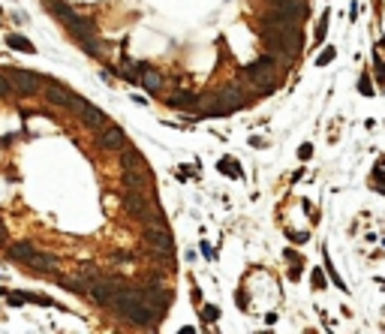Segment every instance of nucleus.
<instances>
[{
    "label": "nucleus",
    "instance_id": "nucleus-2",
    "mask_svg": "<svg viewBox=\"0 0 385 334\" xmlns=\"http://www.w3.org/2000/svg\"><path fill=\"white\" fill-rule=\"evenodd\" d=\"M78 120H81V127H84V130H94V133H99L102 127L109 124V118L102 115V112L96 109V105H91V102H84V105H81Z\"/></svg>",
    "mask_w": 385,
    "mask_h": 334
},
{
    "label": "nucleus",
    "instance_id": "nucleus-5",
    "mask_svg": "<svg viewBox=\"0 0 385 334\" xmlns=\"http://www.w3.org/2000/svg\"><path fill=\"white\" fill-rule=\"evenodd\" d=\"M6 45L15 48V51H24V55H33V51H37V45H33L30 39H24L21 33H9V37H6Z\"/></svg>",
    "mask_w": 385,
    "mask_h": 334
},
{
    "label": "nucleus",
    "instance_id": "nucleus-7",
    "mask_svg": "<svg viewBox=\"0 0 385 334\" xmlns=\"http://www.w3.org/2000/svg\"><path fill=\"white\" fill-rule=\"evenodd\" d=\"M9 94H15V91H12V81L6 79V73H3V69H0V99H6Z\"/></svg>",
    "mask_w": 385,
    "mask_h": 334
},
{
    "label": "nucleus",
    "instance_id": "nucleus-11",
    "mask_svg": "<svg viewBox=\"0 0 385 334\" xmlns=\"http://www.w3.org/2000/svg\"><path fill=\"white\" fill-rule=\"evenodd\" d=\"M310 154H313V145H301V151H298L301 160H310Z\"/></svg>",
    "mask_w": 385,
    "mask_h": 334
},
{
    "label": "nucleus",
    "instance_id": "nucleus-10",
    "mask_svg": "<svg viewBox=\"0 0 385 334\" xmlns=\"http://www.w3.org/2000/svg\"><path fill=\"white\" fill-rule=\"evenodd\" d=\"M313 286H316V289H325V280H322L319 271H313Z\"/></svg>",
    "mask_w": 385,
    "mask_h": 334
},
{
    "label": "nucleus",
    "instance_id": "nucleus-3",
    "mask_svg": "<svg viewBox=\"0 0 385 334\" xmlns=\"http://www.w3.org/2000/svg\"><path fill=\"white\" fill-rule=\"evenodd\" d=\"M27 265H30L33 271H42V274H55L60 262H58V256H51V253H42V250H37V253L30 256V262H27Z\"/></svg>",
    "mask_w": 385,
    "mask_h": 334
},
{
    "label": "nucleus",
    "instance_id": "nucleus-9",
    "mask_svg": "<svg viewBox=\"0 0 385 334\" xmlns=\"http://www.w3.org/2000/svg\"><path fill=\"white\" fill-rule=\"evenodd\" d=\"M331 58H334V48H325V51H322V58H319L316 63H319V66H325V63H328Z\"/></svg>",
    "mask_w": 385,
    "mask_h": 334
},
{
    "label": "nucleus",
    "instance_id": "nucleus-8",
    "mask_svg": "<svg viewBox=\"0 0 385 334\" xmlns=\"http://www.w3.org/2000/svg\"><path fill=\"white\" fill-rule=\"evenodd\" d=\"M214 319H220V307H214V304L202 307V322H214Z\"/></svg>",
    "mask_w": 385,
    "mask_h": 334
},
{
    "label": "nucleus",
    "instance_id": "nucleus-13",
    "mask_svg": "<svg viewBox=\"0 0 385 334\" xmlns=\"http://www.w3.org/2000/svg\"><path fill=\"white\" fill-rule=\"evenodd\" d=\"M0 12H3V9H0Z\"/></svg>",
    "mask_w": 385,
    "mask_h": 334
},
{
    "label": "nucleus",
    "instance_id": "nucleus-12",
    "mask_svg": "<svg viewBox=\"0 0 385 334\" xmlns=\"http://www.w3.org/2000/svg\"><path fill=\"white\" fill-rule=\"evenodd\" d=\"M3 241H6V226L0 223V244H3Z\"/></svg>",
    "mask_w": 385,
    "mask_h": 334
},
{
    "label": "nucleus",
    "instance_id": "nucleus-1",
    "mask_svg": "<svg viewBox=\"0 0 385 334\" xmlns=\"http://www.w3.org/2000/svg\"><path fill=\"white\" fill-rule=\"evenodd\" d=\"M6 79L12 81V91L15 94H21V97H33L42 87V76L37 73H30V69H19V66H12V69H3Z\"/></svg>",
    "mask_w": 385,
    "mask_h": 334
},
{
    "label": "nucleus",
    "instance_id": "nucleus-4",
    "mask_svg": "<svg viewBox=\"0 0 385 334\" xmlns=\"http://www.w3.org/2000/svg\"><path fill=\"white\" fill-rule=\"evenodd\" d=\"M37 253V247H33V244H27V241H19V244H12L9 247V259H15V262H30V256Z\"/></svg>",
    "mask_w": 385,
    "mask_h": 334
},
{
    "label": "nucleus",
    "instance_id": "nucleus-6",
    "mask_svg": "<svg viewBox=\"0 0 385 334\" xmlns=\"http://www.w3.org/2000/svg\"><path fill=\"white\" fill-rule=\"evenodd\" d=\"M325 27H328V12L319 19V24H316V33H313V45H319L322 39H325Z\"/></svg>",
    "mask_w": 385,
    "mask_h": 334
}]
</instances>
